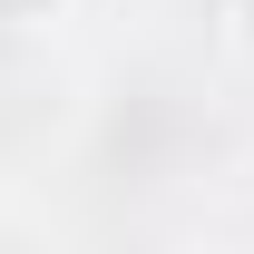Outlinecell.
I'll use <instances>...</instances> for the list:
<instances>
[{
  "instance_id": "obj_1",
  "label": "cell",
  "mask_w": 254,
  "mask_h": 254,
  "mask_svg": "<svg viewBox=\"0 0 254 254\" xmlns=\"http://www.w3.org/2000/svg\"><path fill=\"white\" fill-rule=\"evenodd\" d=\"M225 49L254 59V0H225Z\"/></svg>"
},
{
  "instance_id": "obj_2",
  "label": "cell",
  "mask_w": 254,
  "mask_h": 254,
  "mask_svg": "<svg viewBox=\"0 0 254 254\" xmlns=\"http://www.w3.org/2000/svg\"><path fill=\"white\" fill-rule=\"evenodd\" d=\"M68 0H0V20H20V30H30V20H59Z\"/></svg>"
}]
</instances>
